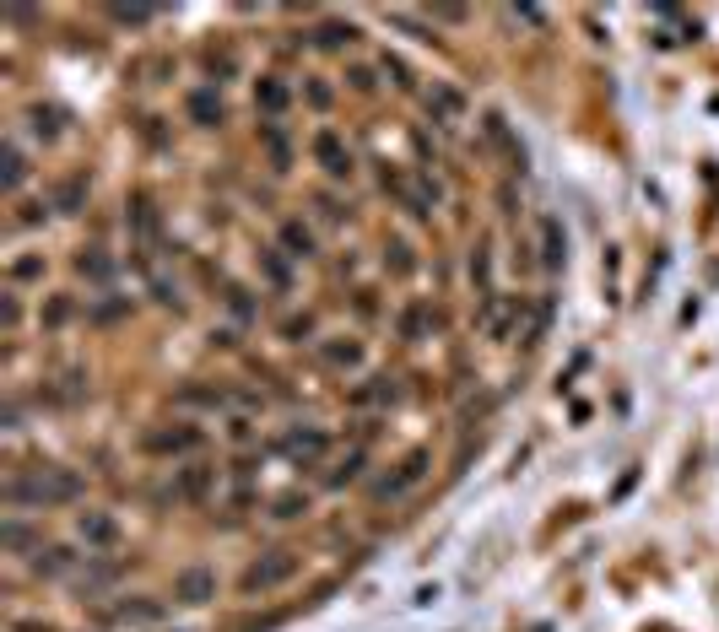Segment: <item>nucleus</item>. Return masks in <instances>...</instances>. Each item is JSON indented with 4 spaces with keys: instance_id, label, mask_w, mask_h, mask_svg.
<instances>
[{
    "instance_id": "nucleus-11",
    "label": "nucleus",
    "mask_w": 719,
    "mask_h": 632,
    "mask_svg": "<svg viewBox=\"0 0 719 632\" xmlns=\"http://www.w3.org/2000/svg\"><path fill=\"white\" fill-rule=\"evenodd\" d=\"M282 449L292 454V460L309 465V460H319V454H325V433H319V427H314V433H292V438L282 443Z\"/></svg>"
},
{
    "instance_id": "nucleus-20",
    "label": "nucleus",
    "mask_w": 719,
    "mask_h": 632,
    "mask_svg": "<svg viewBox=\"0 0 719 632\" xmlns=\"http://www.w3.org/2000/svg\"><path fill=\"white\" fill-rule=\"evenodd\" d=\"M265 152H271V163H276V168H287V163H292V157H287V141H282V130H276V125H265Z\"/></svg>"
},
{
    "instance_id": "nucleus-22",
    "label": "nucleus",
    "mask_w": 719,
    "mask_h": 632,
    "mask_svg": "<svg viewBox=\"0 0 719 632\" xmlns=\"http://www.w3.org/2000/svg\"><path fill=\"white\" fill-rule=\"evenodd\" d=\"M357 465H363V454H352V460H341V465H336V476H330V487H341V481H352V476H357Z\"/></svg>"
},
{
    "instance_id": "nucleus-19",
    "label": "nucleus",
    "mask_w": 719,
    "mask_h": 632,
    "mask_svg": "<svg viewBox=\"0 0 719 632\" xmlns=\"http://www.w3.org/2000/svg\"><path fill=\"white\" fill-rule=\"evenodd\" d=\"M352 28H341V22H325V28H319V49H346V44H352Z\"/></svg>"
},
{
    "instance_id": "nucleus-2",
    "label": "nucleus",
    "mask_w": 719,
    "mask_h": 632,
    "mask_svg": "<svg viewBox=\"0 0 719 632\" xmlns=\"http://www.w3.org/2000/svg\"><path fill=\"white\" fill-rule=\"evenodd\" d=\"M292 573H298V551H271L265 562H255V568L244 573V595H260V589L287 584Z\"/></svg>"
},
{
    "instance_id": "nucleus-17",
    "label": "nucleus",
    "mask_w": 719,
    "mask_h": 632,
    "mask_svg": "<svg viewBox=\"0 0 719 632\" xmlns=\"http://www.w3.org/2000/svg\"><path fill=\"white\" fill-rule=\"evenodd\" d=\"M163 616V600H136V605H119V622H157Z\"/></svg>"
},
{
    "instance_id": "nucleus-14",
    "label": "nucleus",
    "mask_w": 719,
    "mask_h": 632,
    "mask_svg": "<svg viewBox=\"0 0 719 632\" xmlns=\"http://www.w3.org/2000/svg\"><path fill=\"white\" fill-rule=\"evenodd\" d=\"M255 103L265 114H282L287 109V87L276 82V76H260V87H255Z\"/></svg>"
},
{
    "instance_id": "nucleus-5",
    "label": "nucleus",
    "mask_w": 719,
    "mask_h": 632,
    "mask_svg": "<svg viewBox=\"0 0 719 632\" xmlns=\"http://www.w3.org/2000/svg\"><path fill=\"white\" fill-rule=\"evenodd\" d=\"M76 535L87 546H119V519L103 514V508H87V514H76Z\"/></svg>"
},
{
    "instance_id": "nucleus-21",
    "label": "nucleus",
    "mask_w": 719,
    "mask_h": 632,
    "mask_svg": "<svg viewBox=\"0 0 719 632\" xmlns=\"http://www.w3.org/2000/svg\"><path fill=\"white\" fill-rule=\"evenodd\" d=\"M298 508H309V503H303L298 492H287L282 503H276V519H298Z\"/></svg>"
},
{
    "instance_id": "nucleus-13",
    "label": "nucleus",
    "mask_w": 719,
    "mask_h": 632,
    "mask_svg": "<svg viewBox=\"0 0 719 632\" xmlns=\"http://www.w3.org/2000/svg\"><path fill=\"white\" fill-rule=\"evenodd\" d=\"M282 244L292 249V260H309V254H314V233L303 222H282Z\"/></svg>"
},
{
    "instance_id": "nucleus-23",
    "label": "nucleus",
    "mask_w": 719,
    "mask_h": 632,
    "mask_svg": "<svg viewBox=\"0 0 719 632\" xmlns=\"http://www.w3.org/2000/svg\"><path fill=\"white\" fill-rule=\"evenodd\" d=\"M28 541H33V535H28V524H6V546H11V551H22Z\"/></svg>"
},
{
    "instance_id": "nucleus-10",
    "label": "nucleus",
    "mask_w": 719,
    "mask_h": 632,
    "mask_svg": "<svg viewBox=\"0 0 719 632\" xmlns=\"http://www.w3.org/2000/svg\"><path fill=\"white\" fill-rule=\"evenodd\" d=\"M541 249H547V254H541V260H547L552 271H557V265L568 260V238H563V227H557V217H547V222H541Z\"/></svg>"
},
{
    "instance_id": "nucleus-8",
    "label": "nucleus",
    "mask_w": 719,
    "mask_h": 632,
    "mask_svg": "<svg viewBox=\"0 0 719 632\" xmlns=\"http://www.w3.org/2000/svg\"><path fill=\"white\" fill-rule=\"evenodd\" d=\"M222 114H228V109H222V92H211V87H195L190 92V119H195V125H222Z\"/></svg>"
},
{
    "instance_id": "nucleus-15",
    "label": "nucleus",
    "mask_w": 719,
    "mask_h": 632,
    "mask_svg": "<svg viewBox=\"0 0 719 632\" xmlns=\"http://www.w3.org/2000/svg\"><path fill=\"white\" fill-rule=\"evenodd\" d=\"M22 179H28V157H22L17 141H6V173H0V184H6V190H22Z\"/></svg>"
},
{
    "instance_id": "nucleus-7",
    "label": "nucleus",
    "mask_w": 719,
    "mask_h": 632,
    "mask_svg": "<svg viewBox=\"0 0 719 632\" xmlns=\"http://www.w3.org/2000/svg\"><path fill=\"white\" fill-rule=\"evenodd\" d=\"M319 362H325V368H357V362H363V346L346 341V335H330V341H319Z\"/></svg>"
},
{
    "instance_id": "nucleus-16",
    "label": "nucleus",
    "mask_w": 719,
    "mask_h": 632,
    "mask_svg": "<svg viewBox=\"0 0 719 632\" xmlns=\"http://www.w3.org/2000/svg\"><path fill=\"white\" fill-rule=\"evenodd\" d=\"M33 573H44V578L65 573V551H60V546H38V551H33Z\"/></svg>"
},
{
    "instance_id": "nucleus-1",
    "label": "nucleus",
    "mask_w": 719,
    "mask_h": 632,
    "mask_svg": "<svg viewBox=\"0 0 719 632\" xmlns=\"http://www.w3.org/2000/svg\"><path fill=\"white\" fill-rule=\"evenodd\" d=\"M76 492H82V481H76L71 470H60V465H44V470H33V476H11V481H6V497H11V503H38V508L71 503Z\"/></svg>"
},
{
    "instance_id": "nucleus-18",
    "label": "nucleus",
    "mask_w": 719,
    "mask_h": 632,
    "mask_svg": "<svg viewBox=\"0 0 719 632\" xmlns=\"http://www.w3.org/2000/svg\"><path fill=\"white\" fill-rule=\"evenodd\" d=\"M206 487H211V470H206V465H190V470L179 476V492H184V497H206Z\"/></svg>"
},
{
    "instance_id": "nucleus-12",
    "label": "nucleus",
    "mask_w": 719,
    "mask_h": 632,
    "mask_svg": "<svg viewBox=\"0 0 719 632\" xmlns=\"http://www.w3.org/2000/svg\"><path fill=\"white\" fill-rule=\"evenodd\" d=\"M195 443H201V433L179 427V433H152V438H146V449H152V454H179V449H195Z\"/></svg>"
},
{
    "instance_id": "nucleus-9",
    "label": "nucleus",
    "mask_w": 719,
    "mask_h": 632,
    "mask_svg": "<svg viewBox=\"0 0 719 632\" xmlns=\"http://www.w3.org/2000/svg\"><path fill=\"white\" fill-rule=\"evenodd\" d=\"M428 114L438 119V125H455V119L465 114V98H460L455 87H433L428 92Z\"/></svg>"
},
{
    "instance_id": "nucleus-3",
    "label": "nucleus",
    "mask_w": 719,
    "mask_h": 632,
    "mask_svg": "<svg viewBox=\"0 0 719 632\" xmlns=\"http://www.w3.org/2000/svg\"><path fill=\"white\" fill-rule=\"evenodd\" d=\"M173 600H179V605L217 600V573H211V568H179V573H173Z\"/></svg>"
},
{
    "instance_id": "nucleus-4",
    "label": "nucleus",
    "mask_w": 719,
    "mask_h": 632,
    "mask_svg": "<svg viewBox=\"0 0 719 632\" xmlns=\"http://www.w3.org/2000/svg\"><path fill=\"white\" fill-rule=\"evenodd\" d=\"M314 157H319V168H325L330 179H352V152L341 146L336 130H319L314 136Z\"/></svg>"
},
{
    "instance_id": "nucleus-25",
    "label": "nucleus",
    "mask_w": 719,
    "mask_h": 632,
    "mask_svg": "<svg viewBox=\"0 0 719 632\" xmlns=\"http://www.w3.org/2000/svg\"><path fill=\"white\" fill-rule=\"evenodd\" d=\"M11 632H55L49 622H11Z\"/></svg>"
},
{
    "instance_id": "nucleus-6",
    "label": "nucleus",
    "mask_w": 719,
    "mask_h": 632,
    "mask_svg": "<svg viewBox=\"0 0 719 632\" xmlns=\"http://www.w3.org/2000/svg\"><path fill=\"white\" fill-rule=\"evenodd\" d=\"M422 470H428V454H406V460H401V470H395V476H384L379 481V487H374V497H379V503H384V497H395V492H406V487H417V481H422Z\"/></svg>"
},
{
    "instance_id": "nucleus-24",
    "label": "nucleus",
    "mask_w": 719,
    "mask_h": 632,
    "mask_svg": "<svg viewBox=\"0 0 719 632\" xmlns=\"http://www.w3.org/2000/svg\"><path fill=\"white\" fill-rule=\"evenodd\" d=\"M309 103H314V109H330V87L314 82V87H309Z\"/></svg>"
}]
</instances>
